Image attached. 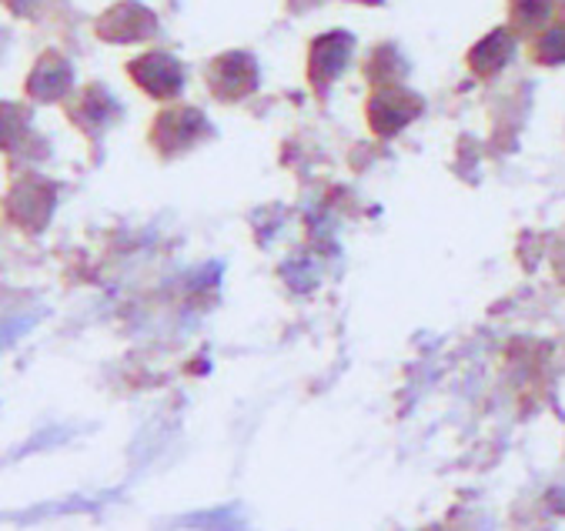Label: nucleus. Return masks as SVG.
I'll return each instance as SVG.
<instances>
[{
  "mask_svg": "<svg viewBox=\"0 0 565 531\" xmlns=\"http://www.w3.org/2000/svg\"><path fill=\"white\" fill-rule=\"evenodd\" d=\"M131 74L154 97H171L174 90H181V67L168 54H148L141 61H135Z\"/></svg>",
  "mask_w": 565,
  "mask_h": 531,
  "instance_id": "1",
  "label": "nucleus"
},
{
  "mask_svg": "<svg viewBox=\"0 0 565 531\" xmlns=\"http://www.w3.org/2000/svg\"><path fill=\"white\" fill-rule=\"evenodd\" d=\"M71 84H74V71H71L61 57L41 61V64L34 67L31 80H28L31 94L41 97V100H57V97H64Z\"/></svg>",
  "mask_w": 565,
  "mask_h": 531,
  "instance_id": "2",
  "label": "nucleus"
}]
</instances>
